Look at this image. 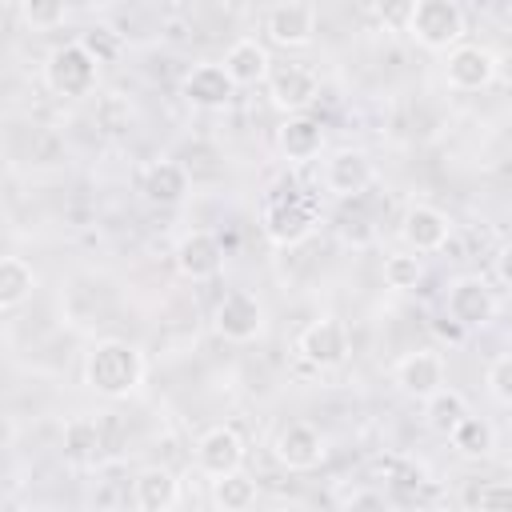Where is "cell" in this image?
I'll use <instances>...</instances> for the list:
<instances>
[{"mask_svg":"<svg viewBox=\"0 0 512 512\" xmlns=\"http://www.w3.org/2000/svg\"><path fill=\"white\" fill-rule=\"evenodd\" d=\"M84 384L104 400H124L144 384V356L128 340H96L84 356Z\"/></svg>","mask_w":512,"mask_h":512,"instance_id":"cell-1","label":"cell"},{"mask_svg":"<svg viewBox=\"0 0 512 512\" xmlns=\"http://www.w3.org/2000/svg\"><path fill=\"white\" fill-rule=\"evenodd\" d=\"M316 200L304 196L300 188H276L268 200H264V216H260V228L264 236L276 244V248H296L304 244L312 232H316Z\"/></svg>","mask_w":512,"mask_h":512,"instance_id":"cell-2","label":"cell"},{"mask_svg":"<svg viewBox=\"0 0 512 512\" xmlns=\"http://www.w3.org/2000/svg\"><path fill=\"white\" fill-rule=\"evenodd\" d=\"M464 28H468V20L456 0H416L404 36H412L428 52H448L452 44L464 40Z\"/></svg>","mask_w":512,"mask_h":512,"instance_id":"cell-3","label":"cell"},{"mask_svg":"<svg viewBox=\"0 0 512 512\" xmlns=\"http://www.w3.org/2000/svg\"><path fill=\"white\" fill-rule=\"evenodd\" d=\"M96 76H100V64L80 48V40L52 48V56H48V64H44V84H48L56 96H68V100L88 96V92L96 88Z\"/></svg>","mask_w":512,"mask_h":512,"instance_id":"cell-4","label":"cell"},{"mask_svg":"<svg viewBox=\"0 0 512 512\" xmlns=\"http://www.w3.org/2000/svg\"><path fill=\"white\" fill-rule=\"evenodd\" d=\"M500 300H496V288L484 280V276H460L448 284L444 292V316L452 324H460L464 332L468 328H484L492 316H496Z\"/></svg>","mask_w":512,"mask_h":512,"instance_id":"cell-5","label":"cell"},{"mask_svg":"<svg viewBox=\"0 0 512 512\" xmlns=\"http://www.w3.org/2000/svg\"><path fill=\"white\" fill-rule=\"evenodd\" d=\"M268 100L280 108V112H308L316 100H320V76L308 68V64H272L268 76Z\"/></svg>","mask_w":512,"mask_h":512,"instance_id":"cell-6","label":"cell"},{"mask_svg":"<svg viewBox=\"0 0 512 512\" xmlns=\"http://www.w3.org/2000/svg\"><path fill=\"white\" fill-rule=\"evenodd\" d=\"M376 180V164L368 152L360 148H336L328 160H324V172H320V184L328 196L336 200H356L360 192H368Z\"/></svg>","mask_w":512,"mask_h":512,"instance_id":"cell-7","label":"cell"},{"mask_svg":"<svg viewBox=\"0 0 512 512\" xmlns=\"http://www.w3.org/2000/svg\"><path fill=\"white\" fill-rule=\"evenodd\" d=\"M272 456H276V464L288 468V472H312V468L324 464L328 440H324V432L312 428L308 420H292V424H284V428L276 432Z\"/></svg>","mask_w":512,"mask_h":512,"instance_id":"cell-8","label":"cell"},{"mask_svg":"<svg viewBox=\"0 0 512 512\" xmlns=\"http://www.w3.org/2000/svg\"><path fill=\"white\" fill-rule=\"evenodd\" d=\"M212 324H216V332H220L224 340H232V344H252V340L264 332V304H260V296H252V292L232 288V292L220 296V304H216V312H212Z\"/></svg>","mask_w":512,"mask_h":512,"instance_id":"cell-9","label":"cell"},{"mask_svg":"<svg viewBox=\"0 0 512 512\" xmlns=\"http://www.w3.org/2000/svg\"><path fill=\"white\" fill-rule=\"evenodd\" d=\"M496 72H500V60L484 44H452L448 48L444 80H448L452 92H480L496 80Z\"/></svg>","mask_w":512,"mask_h":512,"instance_id":"cell-10","label":"cell"},{"mask_svg":"<svg viewBox=\"0 0 512 512\" xmlns=\"http://www.w3.org/2000/svg\"><path fill=\"white\" fill-rule=\"evenodd\" d=\"M348 328L340 324V320H332V316H320V320H312L304 332H300V340H296V352H300V360L308 364V368H316V372H328V368H340L344 360H348Z\"/></svg>","mask_w":512,"mask_h":512,"instance_id":"cell-11","label":"cell"},{"mask_svg":"<svg viewBox=\"0 0 512 512\" xmlns=\"http://www.w3.org/2000/svg\"><path fill=\"white\" fill-rule=\"evenodd\" d=\"M392 380L396 388L408 396V400H428L432 392L444 388V356L436 348H416V352H404L392 368Z\"/></svg>","mask_w":512,"mask_h":512,"instance_id":"cell-12","label":"cell"},{"mask_svg":"<svg viewBox=\"0 0 512 512\" xmlns=\"http://www.w3.org/2000/svg\"><path fill=\"white\" fill-rule=\"evenodd\" d=\"M400 240H404V248L416 252V256L440 252V248L452 240V220H448V212H440L436 204H412V208L400 216Z\"/></svg>","mask_w":512,"mask_h":512,"instance_id":"cell-13","label":"cell"},{"mask_svg":"<svg viewBox=\"0 0 512 512\" xmlns=\"http://www.w3.org/2000/svg\"><path fill=\"white\" fill-rule=\"evenodd\" d=\"M196 468H200L208 480L244 468V436H240L232 424H212V428L196 440Z\"/></svg>","mask_w":512,"mask_h":512,"instance_id":"cell-14","label":"cell"},{"mask_svg":"<svg viewBox=\"0 0 512 512\" xmlns=\"http://www.w3.org/2000/svg\"><path fill=\"white\" fill-rule=\"evenodd\" d=\"M264 32L280 48H308L316 36V12L300 0H284L264 16Z\"/></svg>","mask_w":512,"mask_h":512,"instance_id":"cell-15","label":"cell"},{"mask_svg":"<svg viewBox=\"0 0 512 512\" xmlns=\"http://www.w3.org/2000/svg\"><path fill=\"white\" fill-rule=\"evenodd\" d=\"M180 96H184L192 108H224V104H232L236 84L228 80L224 64H196V68L184 72Z\"/></svg>","mask_w":512,"mask_h":512,"instance_id":"cell-16","label":"cell"},{"mask_svg":"<svg viewBox=\"0 0 512 512\" xmlns=\"http://www.w3.org/2000/svg\"><path fill=\"white\" fill-rule=\"evenodd\" d=\"M276 144L284 152L288 164H312L320 152H324V124L308 112H292L280 132H276Z\"/></svg>","mask_w":512,"mask_h":512,"instance_id":"cell-17","label":"cell"},{"mask_svg":"<svg viewBox=\"0 0 512 512\" xmlns=\"http://www.w3.org/2000/svg\"><path fill=\"white\" fill-rule=\"evenodd\" d=\"M220 264H224V252H220V244H216L212 232H188V236H180V244H176V272L184 280H192V284L212 280V276H220Z\"/></svg>","mask_w":512,"mask_h":512,"instance_id":"cell-18","label":"cell"},{"mask_svg":"<svg viewBox=\"0 0 512 512\" xmlns=\"http://www.w3.org/2000/svg\"><path fill=\"white\" fill-rule=\"evenodd\" d=\"M132 504L140 512H168V508H176L180 504V480H176V472L164 468V464L144 468L132 480Z\"/></svg>","mask_w":512,"mask_h":512,"instance_id":"cell-19","label":"cell"},{"mask_svg":"<svg viewBox=\"0 0 512 512\" xmlns=\"http://www.w3.org/2000/svg\"><path fill=\"white\" fill-rule=\"evenodd\" d=\"M220 64H224V72H228V80H232L236 88H252V84H260V80L268 76L272 56H268V48H264L260 40L244 36V40H236V44L224 52Z\"/></svg>","mask_w":512,"mask_h":512,"instance_id":"cell-20","label":"cell"},{"mask_svg":"<svg viewBox=\"0 0 512 512\" xmlns=\"http://www.w3.org/2000/svg\"><path fill=\"white\" fill-rule=\"evenodd\" d=\"M144 196L152 204H164V208L180 204L188 196V168L176 160H152L144 168Z\"/></svg>","mask_w":512,"mask_h":512,"instance_id":"cell-21","label":"cell"},{"mask_svg":"<svg viewBox=\"0 0 512 512\" xmlns=\"http://www.w3.org/2000/svg\"><path fill=\"white\" fill-rule=\"evenodd\" d=\"M464 460H484V456H492L496 452V428L484 420V416H472V412H464L460 420H456V428L444 436Z\"/></svg>","mask_w":512,"mask_h":512,"instance_id":"cell-22","label":"cell"},{"mask_svg":"<svg viewBox=\"0 0 512 512\" xmlns=\"http://www.w3.org/2000/svg\"><path fill=\"white\" fill-rule=\"evenodd\" d=\"M36 292V272L20 256H0V312L20 308Z\"/></svg>","mask_w":512,"mask_h":512,"instance_id":"cell-23","label":"cell"},{"mask_svg":"<svg viewBox=\"0 0 512 512\" xmlns=\"http://www.w3.org/2000/svg\"><path fill=\"white\" fill-rule=\"evenodd\" d=\"M256 496H260V488H256V480L244 468L212 480V504L224 508V512H244V508L256 504Z\"/></svg>","mask_w":512,"mask_h":512,"instance_id":"cell-24","label":"cell"},{"mask_svg":"<svg viewBox=\"0 0 512 512\" xmlns=\"http://www.w3.org/2000/svg\"><path fill=\"white\" fill-rule=\"evenodd\" d=\"M464 412H468V400H464V392H456V388H448V384L424 400V424H428L436 436H448Z\"/></svg>","mask_w":512,"mask_h":512,"instance_id":"cell-25","label":"cell"},{"mask_svg":"<svg viewBox=\"0 0 512 512\" xmlns=\"http://www.w3.org/2000/svg\"><path fill=\"white\" fill-rule=\"evenodd\" d=\"M424 280V264L416 252H392L384 256V284L396 292H412Z\"/></svg>","mask_w":512,"mask_h":512,"instance_id":"cell-26","label":"cell"},{"mask_svg":"<svg viewBox=\"0 0 512 512\" xmlns=\"http://www.w3.org/2000/svg\"><path fill=\"white\" fill-rule=\"evenodd\" d=\"M64 448H68V456H76V460H92V456L100 452V428H96V420L72 416V420L64 424Z\"/></svg>","mask_w":512,"mask_h":512,"instance_id":"cell-27","label":"cell"},{"mask_svg":"<svg viewBox=\"0 0 512 512\" xmlns=\"http://www.w3.org/2000/svg\"><path fill=\"white\" fill-rule=\"evenodd\" d=\"M20 16L32 32H52L68 16V0H20Z\"/></svg>","mask_w":512,"mask_h":512,"instance_id":"cell-28","label":"cell"},{"mask_svg":"<svg viewBox=\"0 0 512 512\" xmlns=\"http://www.w3.org/2000/svg\"><path fill=\"white\" fill-rule=\"evenodd\" d=\"M464 508H508L512 504V488L504 480H472L460 496Z\"/></svg>","mask_w":512,"mask_h":512,"instance_id":"cell-29","label":"cell"},{"mask_svg":"<svg viewBox=\"0 0 512 512\" xmlns=\"http://www.w3.org/2000/svg\"><path fill=\"white\" fill-rule=\"evenodd\" d=\"M80 48L96 60V64H116L120 60V52H124V44H120V36L108 28V24H96V28H88L84 36H80Z\"/></svg>","mask_w":512,"mask_h":512,"instance_id":"cell-30","label":"cell"},{"mask_svg":"<svg viewBox=\"0 0 512 512\" xmlns=\"http://www.w3.org/2000/svg\"><path fill=\"white\" fill-rule=\"evenodd\" d=\"M484 384H488V396L508 408L512 404V352H496L484 368Z\"/></svg>","mask_w":512,"mask_h":512,"instance_id":"cell-31","label":"cell"},{"mask_svg":"<svg viewBox=\"0 0 512 512\" xmlns=\"http://www.w3.org/2000/svg\"><path fill=\"white\" fill-rule=\"evenodd\" d=\"M412 8H416V0H376V20L388 32H408Z\"/></svg>","mask_w":512,"mask_h":512,"instance_id":"cell-32","label":"cell"},{"mask_svg":"<svg viewBox=\"0 0 512 512\" xmlns=\"http://www.w3.org/2000/svg\"><path fill=\"white\" fill-rule=\"evenodd\" d=\"M340 504H344V508H384L388 500H384V492H376V488H356V492L340 496Z\"/></svg>","mask_w":512,"mask_h":512,"instance_id":"cell-33","label":"cell"},{"mask_svg":"<svg viewBox=\"0 0 512 512\" xmlns=\"http://www.w3.org/2000/svg\"><path fill=\"white\" fill-rule=\"evenodd\" d=\"M496 280H500V284H508V248H500V252H496Z\"/></svg>","mask_w":512,"mask_h":512,"instance_id":"cell-34","label":"cell"}]
</instances>
